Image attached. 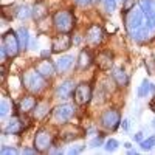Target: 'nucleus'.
<instances>
[{"instance_id": "nucleus-1", "label": "nucleus", "mask_w": 155, "mask_h": 155, "mask_svg": "<svg viewBox=\"0 0 155 155\" xmlns=\"http://www.w3.org/2000/svg\"><path fill=\"white\" fill-rule=\"evenodd\" d=\"M124 25L127 33L130 34L132 39L138 42H144L153 34V31L150 30V27L147 25V19L144 16L143 9L140 6L138 8H130L129 11H126L124 14Z\"/></svg>"}, {"instance_id": "nucleus-2", "label": "nucleus", "mask_w": 155, "mask_h": 155, "mask_svg": "<svg viewBox=\"0 0 155 155\" xmlns=\"http://www.w3.org/2000/svg\"><path fill=\"white\" fill-rule=\"evenodd\" d=\"M22 84L28 92L37 93L45 87V78L37 70H28L22 74Z\"/></svg>"}, {"instance_id": "nucleus-3", "label": "nucleus", "mask_w": 155, "mask_h": 155, "mask_svg": "<svg viewBox=\"0 0 155 155\" xmlns=\"http://www.w3.org/2000/svg\"><path fill=\"white\" fill-rule=\"evenodd\" d=\"M53 23H54V28L59 33H67L68 34L74 28L76 19H74L71 11H58L53 16Z\"/></svg>"}, {"instance_id": "nucleus-4", "label": "nucleus", "mask_w": 155, "mask_h": 155, "mask_svg": "<svg viewBox=\"0 0 155 155\" xmlns=\"http://www.w3.org/2000/svg\"><path fill=\"white\" fill-rule=\"evenodd\" d=\"M2 45L6 50L8 58H16L20 51V45H19V39H17V33H14L12 30L6 31L2 37Z\"/></svg>"}, {"instance_id": "nucleus-5", "label": "nucleus", "mask_w": 155, "mask_h": 155, "mask_svg": "<svg viewBox=\"0 0 155 155\" xmlns=\"http://www.w3.org/2000/svg\"><path fill=\"white\" fill-rule=\"evenodd\" d=\"M73 115H74V106L61 104L53 110V120L56 124H65L73 118Z\"/></svg>"}, {"instance_id": "nucleus-6", "label": "nucleus", "mask_w": 155, "mask_h": 155, "mask_svg": "<svg viewBox=\"0 0 155 155\" xmlns=\"http://www.w3.org/2000/svg\"><path fill=\"white\" fill-rule=\"evenodd\" d=\"M73 99L78 106H85L87 102L92 99V87L87 82H82L79 85H76L74 93H73Z\"/></svg>"}, {"instance_id": "nucleus-7", "label": "nucleus", "mask_w": 155, "mask_h": 155, "mask_svg": "<svg viewBox=\"0 0 155 155\" xmlns=\"http://www.w3.org/2000/svg\"><path fill=\"white\" fill-rule=\"evenodd\" d=\"M51 143H53V138H51V134L45 129L39 130L34 137V147L39 152H48L51 147Z\"/></svg>"}, {"instance_id": "nucleus-8", "label": "nucleus", "mask_w": 155, "mask_h": 155, "mask_svg": "<svg viewBox=\"0 0 155 155\" xmlns=\"http://www.w3.org/2000/svg\"><path fill=\"white\" fill-rule=\"evenodd\" d=\"M138 6L143 9L144 16L147 19V25L155 33V0H140Z\"/></svg>"}, {"instance_id": "nucleus-9", "label": "nucleus", "mask_w": 155, "mask_h": 155, "mask_svg": "<svg viewBox=\"0 0 155 155\" xmlns=\"http://www.w3.org/2000/svg\"><path fill=\"white\" fill-rule=\"evenodd\" d=\"M73 41L71 37L67 34V33H61L59 36H56L53 39V44H51V51L53 53H64V51H67L70 47H71Z\"/></svg>"}, {"instance_id": "nucleus-10", "label": "nucleus", "mask_w": 155, "mask_h": 155, "mask_svg": "<svg viewBox=\"0 0 155 155\" xmlns=\"http://www.w3.org/2000/svg\"><path fill=\"white\" fill-rule=\"evenodd\" d=\"M121 123V115L116 110H106L101 116V124L109 130H115Z\"/></svg>"}, {"instance_id": "nucleus-11", "label": "nucleus", "mask_w": 155, "mask_h": 155, "mask_svg": "<svg viewBox=\"0 0 155 155\" xmlns=\"http://www.w3.org/2000/svg\"><path fill=\"white\" fill-rule=\"evenodd\" d=\"M74 88H76L74 81L67 79V81H64V82L56 88V96L61 98V99H68V98H71V95L74 93Z\"/></svg>"}, {"instance_id": "nucleus-12", "label": "nucleus", "mask_w": 155, "mask_h": 155, "mask_svg": "<svg viewBox=\"0 0 155 155\" xmlns=\"http://www.w3.org/2000/svg\"><path fill=\"white\" fill-rule=\"evenodd\" d=\"M102 37H104V33H102L101 27H98V25H92V27L88 28V31H87V42L90 45H93V47L99 45L101 41H102Z\"/></svg>"}, {"instance_id": "nucleus-13", "label": "nucleus", "mask_w": 155, "mask_h": 155, "mask_svg": "<svg viewBox=\"0 0 155 155\" xmlns=\"http://www.w3.org/2000/svg\"><path fill=\"white\" fill-rule=\"evenodd\" d=\"M36 70L41 73V74L45 78V79H50V78H53L54 73H56L54 65H53V64H51L50 61H47V59H44V61H41V62H37Z\"/></svg>"}, {"instance_id": "nucleus-14", "label": "nucleus", "mask_w": 155, "mask_h": 155, "mask_svg": "<svg viewBox=\"0 0 155 155\" xmlns=\"http://www.w3.org/2000/svg\"><path fill=\"white\" fill-rule=\"evenodd\" d=\"M96 64L101 70L107 71L109 68H112L113 65V56L110 51H101V53L96 56Z\"/></svg>"}, {"instance_id": "nucleus-15", "label": "nucleus", "mask_w": 155, "mask_h": 155, "mask_svg": "<svg viewBox=\"0 0 155 155\" xmlns=\"http://www.w3.org/2000/svg\"><path fill=\"white\" fill-rule=\"evenodd\" d=\"M73 62H74V58L71 54H67V56H61L58 61H56V70L58 73H65L71 68L73 65Z\"/></svg>"}, {"instance_id": "nucleus-16", "label": "nucleus", "mask_w": 155, "mask_h": 155, "mask_svg": "<svg viewBox=\"0 0 155 155\" xmlns=\"http://www.w3.org/2000/svg\"><path fill=\"white\" fill-rule=\"evenodd\" d=\"M36 104L37 102H36L34 96H25V98H22L20 104H19V112L20 113H30L34 110Z\"/></svg>"}, {"instance_id": "nucleus-17", "label": "nucleus", "mask_w": 155, "mask_h": 155, "mask_svg": "<svg viewBox=\"0 0 155 155\" xmlns=\"http://www.w3.org/2000/svg\"><path fill=\"white\" fill-rule=\"evenodd\" d=\"M112 78H113V81L118 84V85L126 87V85L129 84V76H127V73H126L123 68H115V70L112 71Z\"/></svg>"}, {"instance_id": "nucleus-18", "label": "nucleus", "mask_w": 155, "mask_h": 155, "mask_svg": "<svg viewBox=\"0 0 155 155\" xmlns=\"http://www.w3.org/2000/svg\"><path fill=\"white\" fill-rule=\"evenodd\" d=\"M92 56H90V53L87 50H82L81 53H79V56H78V67H79L81 70H85V68H88L90 65H92Z\"/></svg>"}, {"instance_id": "nucleus-19", "label": "nucleus", "mask_w": 155, "mask_h": 155, "mask_svg": "<svg viewBox=\"0 0 155 155\" xmlns=\"http://www.w3.org/2000/svg\"><path fill=\"white\" fill-rule=\"evenodd\" d=\"M23 130V126H22V123L19 121V120H11L9 121V124L6 126V129H5V135H16V134H20Z\"/></svg>"}, {"instance_id": "nucleus-20", "label": "nucleus", "mask_w": 155, "mask_h": 155, "mask_svg": "<svg viewBox=\"0 0 155 155\" xmlns=\"http://www.w3.org/2000/svg\"><path fill=\"white\" fill-rule=\"evenodd\" d=\"M33 113H34V118H37V120L45 118L48 113V102H37Z\"/></svg>"}, {"instance_id": "nucleus-21", "label": "nucleus", "mask_w": 155, "mask_h": 155, "mask_svg": "<svg viewBox=\"0 0 155 155\" xmlns=\"http://www.w3.org/2000/svg\"><path fill=\"white\" fill-rule=\"evenodd\" d=\"M82 135V132L79 130L78 127H73V129H68V130H64L62 134H61V138L64 140V141H73V140H76V138H79Z\"/></svg>"}, {"instance_id": "nucleus-22", "label": "nucleus", "mask_w": 155, "mask_h": 155, "mask_svg": "<svg viewBox=\"0 0 155 155\" xmlns=\"http://www.w3.org/2000/svg\"><path fill=\"white\" fill-rule=\"evenodd\" d=\"M17 39H19L20 50H27L28 48V41H30V36H28L27 28H19L17 30Z\"/></svg>"}, {"instance_id": "nucleus-23", "label": "nucleus", "mask_w": 155, "mask_h": 155, "mask_svg": "<svg viewBox=\"0 0 155 155\" xmlns=\"http://www.w3.org/2000/svg\"><path fill=\"white\" fill-rule=\"evenodd\" d=\"M150 88H152V84H150L147 79H144L143 82L140 84V87H138V92H137L138 98H144V96H147L149 92H150Z\"/></svg>"}, {"instance_id": "nucleus-24", "label": "nucleus", "mask_w": 155, "mask_h": 155, "mask_svg": "<svg viewBox=\"0 0 155 155\" xmlns=\"http://www.w3.org/2000/svg\"><path fill=\"white\" fill-rule=\"evenodd\" d=\"M30 16H33V9L30 6H20L17 9V17L19 19H28Z\"/></svg>"}, {"instance_id": "nucleus-25", "label": "nucleus", "mask_w": 155, "mask_h": 155, "mask_svg": "<svg viewBox=\"0 0 155 155\" xmlns=\"http://www.w3.org/2000/svg\"><path fill=\"white\" fill-rule=\"evenodd\" d=\"M12 107V102L8 101V99H2V104H0V115H2V118H5V116L8 115V112L11 110Z\"/></svg>"}, {"instance_id": "nucleus-26", "label": "nucleus", "mask_w": 155, "mask_h": 155, "mask_svg": "<svg viewBox=\"0 0 155 155\" xmlns=\"http://www.w3.org/2000/svg\"><path fill=\"white\" fill-rule=\"evenodd\" d=\"M140 146L143 150H150L153 146H155V137H149L143 141H140Z\"/></svg>"}, {"instance_id": "nucleus-27", "label": "nucleus", "mask_w": 155, "mask_h": 155, "mask_svg": "<svg viewBox=\"0 0 155 155\" xmlns=\"http://www.w3.org/2000/svg\"><path fill=\"white\" fill-rule=\"evenodd\" d=\"M45 14H47V11L44 9V5H42V3L34 5V8H33V16H34L36 19H41V17L45 16Z\"/></svg>"}, {"instance_id": "nucleus-28", "label": "nucleus", "mask_w": 155, "mask_h": 155, "mask_svg": "<svg viewBox=\"0 0 155 155\" xmlns=\"http://www.w3.org/2000/svg\"><path fill=\"white\" fill-rule=\"evenodd\" d=\"M118 146H120V143H118L116 140H113V138L107 140L106 143H104V149H106L107 152H113V150H116V149H118Z\"/></svg>"}, {"instance_id": "nucleus-29", "label": "nucleus", "mask_w": 155, "mask_h": 155, "mask_svg": "<svg viewBox=\"0 0 155 155\" xmlns=\"http://www.w3.org/2000/svg\"><path fill=\"white\" fill-rule=\"evenodd\" d=\"M104 5L109 12H113L116 9V0H104Z\"/></svg>"}, {"instance_id": "nucleus-30", "label": "nucleus", "mask_w": 155, "mask_h": 155, "mask_svg": "<svg viewBox=\"0 0 155 155\" xmlns=\"http://www.w3.org/2000/svg\"><path fill=\"white\" fill-rule=\"evenodd\" d=\"M2 153L3 155H8V153H11V155H16V153H19V150L17 149H14V147H2Z\"/></svg>"}, {"instance_id": "nucleus-31", "label": "nucleus", "mask_w": 155, "mask_h": 155, "mask_svg": "<svg viewBox=\"0 0 155 155\" xmlns=\"http://www.w3.org/2000/svg\"><path fill=\"white\" fill-rule=\"evenodd\" d=\"M134 2L135 0H124V11H129L130 8H134Z\"/></svg>"}, {"instance_id": "nucleus-32", "label": "nucleus", "mask_w": 155, "mask_h": 155, "mask_svg": "<svg viewBox=\"0 0 155 155\" xmlns=\"http://www.w3.org/2000/svg\"><path fill=\"white\" fill-rule=\"evenodd\" d=\"M101 143H102L101 138H95V140H92V143H90V147H98Z\"/></svg>"}, {"instance_id": "nucleus-33", "label": "nucleus", "mask_w": 155, "mask_h": 155, "mask_svg": "<svg viewBox=\"0 0 155 155\" xmlns=\"http://www.w3.org/2000/svg\"><path fill=\"white\" fill-rule=\"evenodd\" d=\"M84 150V146H81V147H73V149H68L67 150V153H79V152H82Z\"/></svg>"}, {"instance_id": "nucleus-34", "label": "nucleus", "mask_w": 155, "mask_h": 155, "mask_svg": "<svg viewBox=\"0 0 155 155\" xmlns=\"http://www.w3.org/2000/svg\"><path fill=\"white\" fill-rule=\"evenodd\" d=\"M74 2H76L78 5H82V6H87V5H90V2H92V0H74Z\"/></svg>"}, {"instance_id": "nucleus-35", "label": "nucleus", "mask_w": 155, "mask_h": 155, "mask_svg": "<svg viewBox=\"0 0 155 155\" xmlns=\"http://www.w3.org/2000/svg\"><path fill=\"white\" fill-rule=\"evenodd\" d=\"M22 153H39V150L34 147V149H23Z\"/></svg>"}, {"instance_id": "nucleus-36", "label": "nucleus", "mask_w": 155, "mask_h": 155, "mask_svg": "<svg viewBox=\"0 0 155 155\" xmlns=\"http://www.w3.org/2000/svg\"><path fill=\"white\" fill-rule=\"evenodd\" d=\"M149 109L152 110V112H155V96L150 99V102H149Z\"/></svg>"}, {"instance_id": "nucleus-37", "label": "nucleus", "mask_w": 155, "mask_h": 155, "mask_svg": "<svg viewBox=\"0 0 155 155\" xmlns=\"http://www.w3.org/2000/svg\"><path fill=\"white\" fill-rule=\"evenodd\" d=\"M123 124H121V127L124 129V130H127V129H129V120H124V121H121Z\"/></svg>"}, {"instance_id": "nucleus-38", "label": "nucleus", "mask_w": 155, "mask_h": 155, "mask_svg": "<svg viewBox=\"0 0 155 155\" xmlns=\"http://www.w3.org/2000/svg\"><path fill=\"white\" fill-rule=\"evenodd\" d=\"M135 141H143V132H138L135 135Z\"/></svg>"}, {"instance_id": "nucleus-39", "label": "nucleus", "mask_w": 155, "mask_h": 155, "mask_svg": "<svg viewBox=\"0 0 155 155\" xmlns=\"http://www.w3.org/2000/svg\"><path fill=\"white\" fill-rule=\"evenodd\" d=\"M124 147H126V149H130L132 144H130V143H124Z\"/></svg>"}, {"instance_id": "nucleus-40", "label": "nucleus", "mask_w": 155, "mask_h": 155, "mask_svg": "<svg viewBox=\"0 0 155 155\" xmlns=\"http://www.w3.org/2000/svg\"><path fill=\"white\" fill-rule=\"evenodd\" d=\"M152 126H153V127H155V120H153V121H152Z\"/></svg>"}, {"instance_id": "nucleus-41", "label": "nucleus", "mask_w": 155, "mask_h": 155, "mask_svg": "<svg viewBox=\"0 0 155 155\" xmlns=\"http://www.w3.org/2000/svg\"><path fill=\"white\" fill-rule=\"evenodd\" d=\"M92 2H99V0H92Z\"/></svg>"}, {"instance_id": "nucleus-42", "label": "nucleus", "mask_w": 155, "mask_h": 155, "mask_svg": "<svg viewBox=\"0 0 155 155\" xmlns=\"http://www.w3.org/2000/svg\"><path fill=\"white\" fill-rule=\"evenodd\" d=\"M121 2H124V0H121Z\"/></svg>"}]
</instances>
